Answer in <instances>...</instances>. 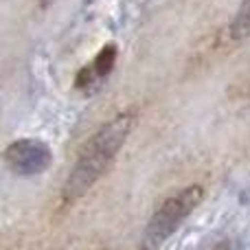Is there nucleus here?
<instances>
[{"label": "nucleus", "mask_w": 250, "mask_h": 250, "mask_svg": "<svg viewBox=\"0 0 250 250\" xmlns=\"http://www.w3.org/2000/svg\"><path fill=\"white\" fill-rule=\"evenodd\" d=\"M202 198H204L202 187L193 185L178 191L169 200H165L158 211L149 217L145 230H143V239H141L143 250H158L180 229L182 222L195 211V207L202 202Z\"/></svg>", "instance_id": "nucleus-2"}, {"label": "nucleus", "mask_w": 250, "mask_h": 250, "mask_svg": "<svg viewBox=\"0 0 250 250\" xmlns=\"http://www.w3.org/2000/svg\"><path fill=\"white\" fill-rule=\"evenodd\" d=\"M2 160L16 176H38L53 165V151L44 141L38 138H20L7 145Z\"/></svg>", "instance_id": "nucleus-3"}, {"label": "nucleus", "mask_w": 250, "mask_h": 250, "mask_svg": "<svg viewBox=\"0 0 250 250\" xmlns=\"http://www.w3.org/2000/svg\"><path fill=\"white\" fill-rule=\"evenodd\" d=\"M38 2H40V7H42V9H48L53 2H55V0H38Z\"/></svg>", "instance_id": "nucleus-6"}, {"label": "nucleus", "mask_w": 250, "mask_h": 250, "mask_svg": "<svg viewBox=\"0 0 250 250\" xmlns=\"http://www.w3.org/2000/svg\"><path fill=\"white\" fill-rule=\"evenodd\" d=\"M114 64H117V44H105L99 53L95 55V60L82 68L77 73V79H75V88L83 92H92L95 88H99L105 79L110 77Z\"/></svg>", "instance_id": "nucleus-4"}, {"label": "nucleus", "mask_w": 250, "mask_h": 250, "mask_svg": "<svg viewBox=\"0 0 250 250\" xmlns=\"http://www.w3.org/2000/svg\"><path fill=\"white\" fill-rule=\"evenodd\" d=\"M230 38L246 40L250 38V0H242L233 22H230Z\"/></svg>", "instance_id": "nucleus-5"}, {"label": "nucleus", "mask_w": 250, "mask_h": 250, "mask_svg": "<svg viewBox=\"0 0 250 250\" xmlns=\"http://www.w3.org/2000/svg\"><path fill=\"white\" fill-rule=\"evenodd\" d=\"M134 117L129 112H123L108 121L90 141L83 145L82 154L77 156L70 176L64 185V198L77 200L90 191V187L108 171V167L114 163L117 154L127 141L132 132Z\"/></svg>", "instance_id": "nucleus-1"}]
</instances>
